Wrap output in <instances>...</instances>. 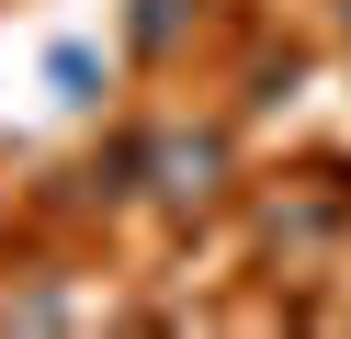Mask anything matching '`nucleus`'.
<instances>
[{"mask_svg": "<svg viewBox=\"0 0 351 339\" xmlns=\"http://www.w3.org/2000/svg\"><path fill=\"white\" fill-rule=\"evenodd\" d=\"M147 170H159V192H170V203H215V181H227V136H215V125L159 136V147H147Z\"/></svg>", "mask_w": 351, "mask_h": 339, "instance_id": "obj_1", "label": "nucleus"}]
</instances>
